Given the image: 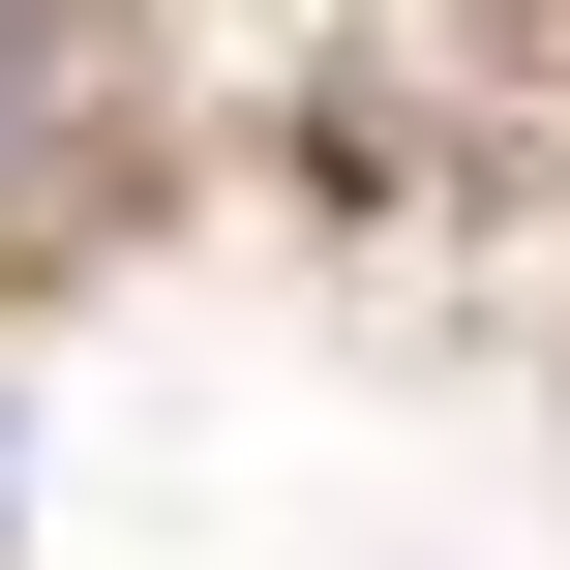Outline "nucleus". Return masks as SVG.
Here are the masks:
<instances>
[{
	"label": "nucleus",
	"instance_id": "obj_1",
	"mask_svg": "<svg viewBox=\"0 0 570 570\" xmlns=\"http://www.w3.org/2000/svg\"><path fill=\"white\" fill-rule=\"evenodd\" d=\"M0 150H30V30H0Z\"/></svg>",
	"mask_w": 570,
	"mask_h": 570
}]
</instances>
